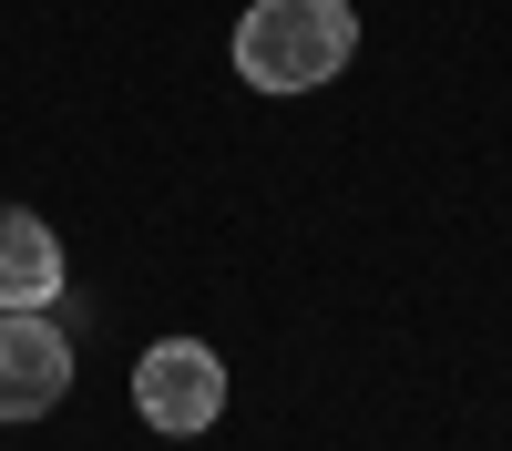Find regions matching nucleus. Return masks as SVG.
<instances>
[{
	"label": "nucleus",
	"instance_id": "obj_1",
	"mask_svg": "<svg viewBox=\"0 0 512 451\" xmlns=\"http://www.w3.org/2000/svg\"><path fill=\"white\" fill-rule=\"evenodd\" d=\"M359 52V11L349 0H256V11L236 21V72H246V93H328L338 72H349Z\"/></svg>",
	"mask_w": 512,
	"mask_h": 451
},
{
	"label": "nucleus",
	"instance_id": "obj_2",
	"mask_svg": "<svg viewBox=\"0 0 512 451\" xmlns=\"http://www.w3.org/2000/svg\"><path fill=\"white\" fill-rule=\"evenodd\" d=\"M134 410H144V431H164V441L216 431V410H226V359L205 349V339H154V349L134 359Z\"/></svg>",
	"mask_w": 512,
	"mask_h": 451
},
{
	"label": "nucleus",
	"instance_id": "obj_3",
	"mask_svg": "<svg viewBox=\"0 0 512 451\" xmlns=\"http://www.w3.org/2000/svg\"><path fill=\"white\" fill-rule=\"evenodd\" d=\"M72 390V339L52 308H0V421H52Z\"/></svg>",
	"mask_w": 512,
	"mask_h": 451
},
{
	"label": "nucleus",
	"instance_id": "obj_4",
	"mask_svg": "<svg viewBox=\"0 0 512 451\" xmlns=\"http://www.w3.org/2000/svg\"><path fill=\"white\" fill-rule=\"evenodd\" d=\"M62 236L31 216V205H0V308H52L62 298Z\"/></svg>",
	"mask_w": 512,
	"mask_h": 451
}]
</instances>
